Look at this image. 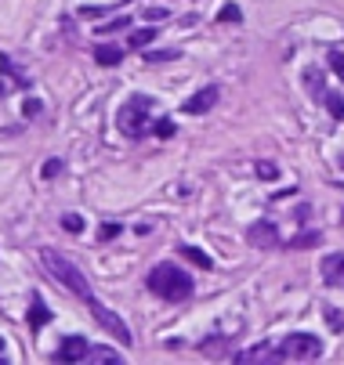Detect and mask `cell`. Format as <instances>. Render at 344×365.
<instances>
[{"label": "cell", "instance_id": "cell-17", "mask_svg": "<svg viewBox=\"0 0 344 365\" xmlns=\"http://www.w3.org/2000/svg\"><path fill=\"white\" fill-rule=\"evenodd\" d=\"M153 40H156V29H138V33H131V47H138V51L149 47Z\"/></svg>", "mask_w": 344, "mask_h": 365}, {"label": "cell", "instance_id": "cell-16", "mask_svg": "<svg viewBox=\"0 0 344 365\" xmlns=\"http://www.w3.org/2000/svg\"><path fill=\"white\" fill-rule=\"evenodd\" d=\"M319 239H323L319 232H301L298 239H290L286 246H293V250H308V246H319Z\"/></svg>", "mask_w": 344, "mask_h": 365}, {"label": "cell", "instance_id": "cell-1", "mask_svg": "<svg viewBox=\"0 0 344 365\" xmlns=\"http://www.w3.org/2000/svg\"><path fill=\"white\" fill-rule=\"evenodd\" d=\"M40 264H44V272L51 275L55 282H62L73 297H80V300H91L94 293H91V282L84 279V272L73 264V260H66L62 253H55V250H40Z\"/></svg>", "mask_w": 344, "mask_h": 365}, {"label": "cell", "instance_id": "cell-19", "mask_svg": "<svg viewBox=\"0 0 344 365\" xmlns=\"http://www.w3.org/2000/svg\"><path fill=\"white\" fill-rule=\"evenodd\" d=\"M218 22H243V11H239L236 4H225V8L218 11Z\"/></svg>", "mask_w": 344, "mask_h": 365}, {"label": "cell", "instance_id": "cell-9", "mask_svg": "<svg viewBox=\"0 0 344 365\" xmlns=\"http://www.w3.org/2000/svg\"><path fill=\"white\" fill-rule=\"evenodd\" d=\"M236 361L239 365H254V361H286V358H283V351H272V344H258L251 351H239Z\"/></svg>", "mask_w": 344, "mask_h": 365}, {"label": "cell", "instance_id": "cell-13", "mask_svg": "<svg viewBox=\"0 0 344 365\" xmlns=\"http://www.w3.org/2000/svg\"><path fill=\"white\" fill-rule=\"evenodd\" d=\"M87 361H94V365H120L123 358H120L113 347H91V351H87Z\"/></svg>", "mask_w": 344, "mask_h": 365}, {"label": "cell", "instance_id": "cell-3", "mask_svg": "<svg viewBox=\"0 0 344 365\" xmlns=\"http://www.w3.org/2000/svg\"><path fill=\"white\" fill-rule=\"evenodd\" d=\"M149 109H153V101L141 98V94H134L127 106L116 113V127H120L127 138H141L145 127H149Z\"/></svg>", "mask_w": 344, "mask_h": 365}, {"label": "cell", "instance_id": "cell-6", "mask_svg": "<svg viewBox=\"0 0 344 365\" xmlns=\"http://www.w3.org/2000/svg\"><path fill=\"white\" fill-rule=\"evenodd\" d=\"M218 98H221V91H218V87H203V91H196L181 109H185L188 116H200V113H211V109L218 106Z\"/></svg>", "mask_w": 344, "mask_h": 365}, {"label": "cell", "instance_id": "cell-10", "mask_svg": "<svg viewBox=\"0 0 344 365\" xmlns=\"http://www.w3.org/2000/svg\"><path fill=\"white\" fill-rule=\"evenodd\" d=\"M87 351H91V344L84 340V336H66L62 340V351L55 354L59 361H87Z\"/></svg>", "mask_w": 344, "mask_h": 365}, {"label": "cell", "instance_id": "cell-11", "mask_svg": "<svg viewBox=\"0 0 344 365\" xmlns=\"http://www.w3.org/2000/svg\"><path fill=\"white\" fill-rule=\"evenodd\" d=\"M26 322H29V329L33 333H40L47 322H51V311H47V304L40 300V297H33V304H29V315H26Z\"/></svg>", "mask_w": 344, "mask_h": 365}, {"label": "cell", "instance_id": "cell-27", "mask_svg": "<svg viewBox=\"0 0 344 365\" xmlns=\"http://www.w3.org/2000/svg\"><path fill=\"white\" fill-rule=\"evenodd\" d=\"M116 235H120V225H102V228H98V239H102V242H109Z\"/></svg>", "mask_w": 344, "mask_h": 365}, {"label": "cell", "instance_id": "cell-30", "mask_svg": "<svg viewBox=\"0 0 344 365\" xmlns=\"http://www.w3.org/2000/svg\"><path fill=\"white\" fill-rule=\"evenodd\" d=\"M171 11L167 8H149V11H145V19H167Z\"/></svg>", "mask_w": 344, "mask_h": 365}, {"label": "cell", "instance_id": "cell-21", "mask_svg": "<svg viewBox=\"0 0 344 365\" xmlns=\"http://www.w3.org/2000/svg\"><path fill=\"white\" fill-rule=\"evenodd\" d=\"M62 228H66V232H84V217H80V214H66V217H62Z\"/></svg>", "mask_w": 344, "mask_h": 365}, {"label": "cell", "instance_id": "cell-23", "mask_svg": "<svg viewBox=\"0 0 344 365\" xmlns=\"http://www.w3.org/2000/svg\"><path fill=\"white\" fill-rule=\"evenodd\" d=\"M127 26H131V15H120V19H113L109 26H102L98 33H116V29H127Z\"/></svg>", "mask_w": 344, "mask_h": 365}, {"label": "cell", "instance_id": "cell-29", "mask_svg": "<svg viewBox=\"0 0 344 365\" xmlns=\"http://www.w3.org/2000/svg\"><path fill=\"white\" fill-rule=\"evenodd\" d=\"M40 109H44V106H40V101H36V98H29V101H26V106H22V113H26V116H36Z\"/></svg>", "mask_w": 344, "mask_h": 365}, {"label": "cell", "instance_id": "cell-26", "mask_svg": "<svg viewBox=\"0 0 344 365\" xmlns=\"http://www.w3.org/2000/svg\"><path fill=\"white\" fill-rule=\"evenodd\" d=\"M326 319H330V329H333V333H340V329H344V319H340V311L326 307Z\"/></svg>", "mask_w": 344, "mask_h": 365}, {"label": "cell", "instance_id": "cell-5", "mask_svg": "<svg viewBox=\"0 0 344 365\" xmlns=\"http://www.w3.org/2000/svg\"><path fill=\"white\" fill-rule=\"evenodd\" d=\"M87 304H91V315H94V322H98V326H102V329H109V333H113V336H116V340H120L123 347H127V344L134 340V336H131V329L123 326V319L116 315V311H109L106 304H98L94 297H91Z\"/></svg>", "mask_w": 344, "mask_h": 365}, {"label": "cell", "instance_id": "cell-7", "mask_svg": "<svg viewBox=\"0 0 344 365\" xmlns=\"http://www.w3.org/2000/svg\"><path fill=\"white\" fill-rule=\"evenodd\" d=\"M247 242H251V246H261V250L279 246V228H275L272 221H258V225L247 228Z\"/></svg>", "mask_w": 344, "mask_h": 365}, {"label": "cell", "instance_id": "cell-25", "mask_svg": "<svg viewBox=\"0 0 344 365\" xmlns=\"http://www.w3.org/2000/svg\"><path fill=\"white\" fill-rule=\"evenodd\" d=\"M330 69L344 80V55H340V51H330Z\"/></svg>", "mask_w": 344, "mask_h": 365}, {"label": "cell", "instance_id": "cell-2", "mask_svg": "<svg viewBox=\"0 0 344 365\" xmlns=\"http://www.w3.org/2000/svg\"><path fill=\"white\" fill-rule=\"evenodd\" d=\"M145 286H149V293H156L163 300H185V297H192V279L178 264H156L149 272V279H145Z\"/></svg>", "mask_w": 344, "mask_h": 365}, {"label": "cell", "instance_id": "cell-12", "mask_svg": "<svg viewBox=\"0 0 344 365\" xmlns=\"http://www.w3.org/2000/svg\"><path fill=\"white\" fill-rule=\"evenodd\" d=\"M94 62H98V66H120V62H123V47H116V43H98V47H94Z\"/></svg>", "mask_w": 344, "mask_h": 365}, {"label": "cell", "instance_id": "cell-15", "mask_svg": "<svg viewBox=\"0 0 344 365\" xmlns=\"http://www.w3.org/2000/svg\"><path fill=\"white\" fill-rule=\"evenodd\" d=\"M323 101H326V109H330V116H333L337 123H344V98H340L337 91H326V94H323Z\"/></svg>", "mask_w": 344, "mask_h": 365}, {"label": "cell", "instance_id": "cell-18", "mask_svg": "<svg viewBox=\"0 0 344 365\" xmlns=\"http://www.w3.org/2000/svg\"><path fill=\"white\" fill-rule=\"evenodd\" d=\"M178 58V51H149L145 55V62H153V66H163V62H174Z\"/></svg>", "mask_w": 344, "mask_h": 365}, {"label": "cell", "instance_id": "cell-14", "mask_svg": "<svg viewBox=\"0 0 344 365\" xmlns=\"http://www.w3.org/2000/svg\"><path fill=\"white\" fill-rule=\"evenodd\" d=\"M178 253H181L185 260H192V264H200L203 272H211V268H214V260H211V257H207L203 250H196V246H181Z\"/></svg>", "mask_w": 344, "mask_h": 365}, {"label": "cell", "instance_id": "cell-31", "mask_svg": "<svg viewBox=\"0 0 344 365\" xmlns=\"http://www.w3.org/2000/svg\"><path fill=\"white\" fill-rule=\"evenodd\" d=\"M0 351H4V340H0Z\"/></svg>", "mask_w": 344, "mask_h": 365}, {"label": "cell", "instance_id": "cell-24", "mask_svg": "<svg viewBox=\"0 0 344 365\" xmlns=\"http://www.w3.org/2000/svg\"><path fill=\"white\" fill-rule=\"evenodd\" d=\"M174 130H178V127H174L167 116H163V120H156V138H174Z\"/></svg>", "mask_w": 344, "mask_h": 365}, {"label": "cell", "instance_id": "cell-4", "mask_svg": "<svg viewBox=\"0 0 344 365\" xmlns=\"http://www.w3.org/2000/svg\"><path fill=\"white\" fill-rule=\"evenodd\" d=\"M279 351H283V358H290V361H315V358L323 354V340L312 336V333H290V336L279 344Z\"/></svg>", "mask_w": 344, "mask_h": 365}, {"label": "cell", "instance_id": "cell-20", "mask_svg": "<svg viewBox=\"0 0 344 365\" xmlns=\"http://www.w3.org/2000/svg\"><path fill=\"white\" fill-rule=\"evenodd\" d=\"M258 178H261V181H275V178H279V167L268 163V160H261V163H258Z\"/></svg>", "mask_w": 344, "mask_h": 365}, {"label": "cell", "instance_id": "cell-22", "mask_svg": "<svg viewBox=\"0 0 344 365\" xmlns=\"http://www.w3.org/2000/svg\"><path fill=\"white\" fill-rule=\"evenodd\" d=\"M59 174H62V160H47V163H44V178H47V181H55Z\"/></svg>", "mask_w": 344, "mask_h": 365}, {"label": "cell", "instance_id": "cell-8", "mask_svg": "<svg viewBox=\"0 0 344 365\" xmlns=\"http://www.w3.org/2000/svg\"><path fill=\"white\" fill-rule=\"evenodd\" d=\"M323 282L333 289H344V253L323 257Z\"/></svg>", "mask_w": 344, "mask_h": 365}, {"label": "cell", "instance_id": "cell-28", "mask_svg": "<svg viewBox=\"0 0 344 365\" xmlns=\"http://www.w3.org/2000/svg\"><path fill=\"white\" fill-rule=\"evenodd\" d=\"M308 87H312V94H323V76L315 69H308Z\"/></svg>", "mask_w": 344, "mask_h": 365}]
</instances>
